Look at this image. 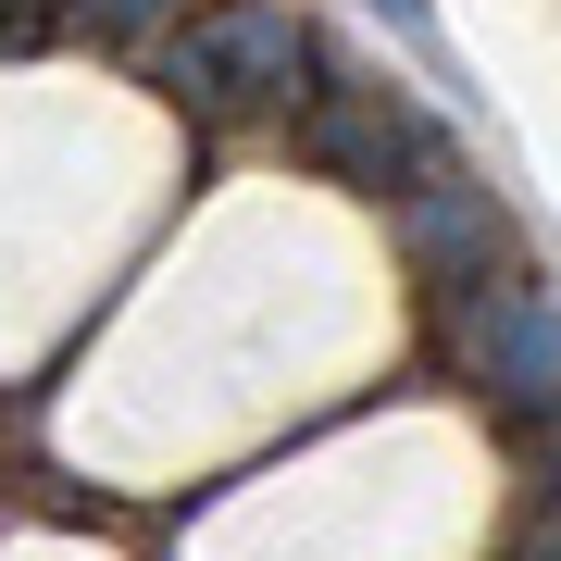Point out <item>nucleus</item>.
I'll return each mask as SVG.
<instances>
[{"mask_svg": "<svg viewBox=\"0 0 561 561\" xmlns=\"http://www.w3.org/2000/svg\"><path fill=\"white\" fill-rule=\"evenodd\" d=\"M300 162H312V175H337V187H362V201H400V187H424V175L461 162V150H449V125H424V113L400 101V88L324 76L312 113H300Z\"/></svg>", "mask_w": 561, "mask_h": 561, "instance_id": "nucleus-1", "label": "nucleus"}, {"mask_svg": "<svg viewBox=\"0 0 561 561\" xmlns=\"http://www.w3.org/2000/svg\"><path fill=\"white\" fill-rule=\"evenodd\" d=\"M512 561H561V500H549V524H524V537H512Z\"/></svg>", "mask_w": 561, "mask_h": 561, "instance_id": "nucleus-6", "label": "nucleus"}, {"mask_svg": "<svg viewBox=\"0 0 561 561\" xmlns=\"http://www.w3.org/2000/svg\"><path fill=\"white\" fill-rule=\"evenodd\" d=\"M387 225H400V262H412L424 287H486V275H500V250H512L500 187H474L461 162H437L424 187H400V201H387Z\"/></svg>", "mask_w": 561, "mask_h": 561, "instance_id": "nucleus-4", "label": "nucleus"}, {"mask_svg": "<svg viewBox=\"0 0 561 561\" xmlns=\"http://www.w3.org/2000/svg\"><path fill=\"white\" fill-rule=\"evenodd\" d=\"M287 76H324L287 0H225V13H201L162 50V88L187 113H262V101H287Z\"/></svg>", "mask_w": 561, "mask_h": 561, "instance_id": "nucleus-2", "label": "nucleus"}, {"mask_svg": "<svg viewBox=\"0 0 561 561\" xmlns=\"http://www.w3.org/2000/svg\"><path fill=\"white\" fill-rule=\"evenodd\" d=\"M461 362L512 424H561V287L549 275L461 287Z\"/></svg>", "mask_w": 561, "mask_h": 561, "instance_id": "nucleus-3", "label": "nucleus"}, {"mask_svg": "<svg viewBox=\"0 0 561 561\" xmlns=\"http://www.w3.org/2000/svg\"><path fill=\"white\" fill-rule=\"evenodd\" d=\"M375 13H387V25H424V0H375Z\"/></svg>", "mask_w": 561, "mask_h": 561, "instance_id": "nucleus-8", "label": "nucleus"}, {"mask_svg": "<svg viewBox=\"0 0 561 561\" xmlns=\"http://www.w3.org/2000/svg\"><path fill=\"white\" fill-rule=\"evenodd\" d=\"M537 474H549V500H561V424H549V437H537Z\"/></svg>", "mask_w": 561, "mask_h": 561, "instance_id": "nucleus-7", "label": "nucleus"}, {"mask_svg": "<svg viewBox=\"0 0 561 561\" xmlns=\"http://www.w3.org/2000/svg\"><path fill=\"white\" fill-rule=\"evenodd\" d=\"M175 13H187V0H76V25H88L101 50H150Z\"/></svg>", "mask_w": 561, "mask_h": 561, "instance_id": "nucleus-5", "label": "nucleus"}]
</instances>
